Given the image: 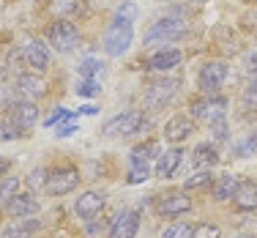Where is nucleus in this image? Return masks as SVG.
Listing matches in <instances>:
<instances>
[{
	"label": "nucleus",
	"instance_id": "obj_22",
	"mask_svg": "<svg viewBox=\"0 0 257 238\" xmlns=\"http://www.w3.org/2000/svg\"><path fill=\"white\" fill-rule=\"evenodd\" d=\"M235 189H238V175L224 173V175H219V178L213 181L211 194H213V200H219V203H222V200H232Z\"/></svg>",
	"mask_w": 257,
	"mask_h": 238
},
{
	"label": "nucleus",
	"instance_id": "obj_19",
	"mask_svg": "<svg viewBox=\"0 0 257 238\" xmlns=\"http://www.w3.org/2000/svg\"><path fill=\"white\" fill-rule=\"evenodd\" d=\"M17 85H20V93L25 96V99H30V101L41 99V96L47 93V82L36 74V71H33V74H20Z\"/></svg>",
	"mask_w": 257,
	"mask_h": 238
},
{
	"label": "nucleus",
	"instance_id": "obj_3",
	"mask_svg": "<svg viewBox=\"0 0 257 238\" xmlns=\"http://www.w3.org/2000/svg\"><path fill=\"white\" fill-rule=\"evenodd\" d=\"M143 126H148L145 115L140 109H128V112H120L115 118H109L101 126V134H107V137H128V134L143 132Z\"/></svg>",
	"mask_w": 257,
	"mask_h": 238
},
{
	"label": "nucleus",
	"instance_id": "obj_23",
	"mask_svg": "<svg viewBox=\"0 0 257 238\" xmlns=\"http://www.w3.org/2000/svg\"><path fill=\"white\" fill-rule=\"evenodd\" d=\"M77 71H79V77H85V79H99V77H104V63L99 58H82L77 66Z\"/></svg>",
	"mask_w": 257,
	"mask_h": 238
},
{
	"label": "nucleus",
	"instance_id": "obj_36",
	"mask_svg": "<svg viewBox=\"0 0 257 238\" xmlns=\"http://www.w3.org/2000/svg\"><path fill=\"white\" fill-rule=\"evenodd\" d=\"M243 101L257 107V77H252V79H249V85L243 88Z\"/></svg>",
	"mask_w": 257,
	"mask_h": 238
},
{
	"label": "nucleus",
	"instance_id": "obj_25",
	"mask_svg": "<svg viewBox=\"0 0 257 238\" xmlns=\"http://www.w3.org/2000/svg\"><path fill=\"white\" fill-rule=\"evenodd\" d=\"M74 93L82 96V99H96V96L101 93V85H99V79H85V77H79L77 85H74Z\"/></svg>",
	"mask_w": 257,
	"mask_h": 238
},
{
	"label": "nucleus",
	"instance_id": "obj_21",
	"mask_svg": "<svg viewBox=\"0 0 257 238\" xmlns=\"http://www.w3.org/2000/svg\"><path fill=\"white\" fill-rule=\"evenodd\" d=\"M192 164H194L197 170H211V167H216V164H219V151H216V145L200 143L197 148H194V154H192Z\"/></svg>",
	"mask_w": 257,
	"mask_h": 238
},
{
	"label": "nucleus",
	"instance_id": "obj_8",
	"mask_svg": "<svg viewBox=\"0 0 257 238\" xmlns=\"http://www.w3.org/2000/svg\"><path fill=\"white\" fill-rule=\"evenodd\" d=\"M79 186V170L74 167H58L47 175L44 189L52 194V197H60V194H69Z\"/></svg>",
	"mask_w": 257,
	"mask_h": 238
},
{
	"label": "nucleus",
	"instance_id": "obj_1",
	"mask_svg": "<svg viewBox=\"0 0 257 238\" xmlns=\"http://www.w3.org/2000/svg\"><path fill=\"white\" fill-rule=\"evenodd\" d=\"M186 30H189V22L183 20V17H164V20H159L148 28V33H145L143 41H145V47L173 44L181 36H186Z\"/></svg>",
	"mask_w": 257,
	"mask_h": 238
},
{
	"label": "nucleus",
	"instance_id": "obj_11",
	"mask_svg": "<svg viewBox=\"0 0 257 238\" xmlns=\"http://www.w3.org/2000/svg\"><path fill=\"white\" fill-rule=\"evenodd\" d=\"M22 58H25V63L30 66L33 71H47L50 69V50H47V44L44 41H39V39H30L22 44Z\"/></svg>",
	"mask_w": 257,
	"mask_h": 238
},
{
	"label": "nucleus",
	"instance_id": "obj_32",
	"mask_svg": "<svg viewBox=\"0 0 257 238\" xmlns=\"http://www.w3.org/2000/svg\"><path fill=\"white\" fill-rule=\"evenodd\" d=\"M22 134V129L14 124L11 118H6V121H0V140H17Z\"/></svg>",
	"mask_w": 257,
	"mask_h": 238
},
{
	"label": "nucleus",
	"instance_id": "obj_18",
	"mask_svg": "<svg viewBox=\"0 0 257 238\" xmlns=\"http://www.w3.org/2000/svg\"><path fill=\"white\" fill-rule=\"evenodd\" d=\"M232 205L238 211H257V184L252 178L238 181V189L232 194Z\"/></svg>",
	"mask_w": 257,
	"mask_h": 238
},
{
	"label": "nucleus",
	"instance_id": "obj_6",
	"mask_svg": "<svg viewBox=\"0 0 257 238\" xmlns=\"http://www.w3.org/2000/svg\"><path fill=\"white\" fill-rule=\"evenodd\" d=\"M227 112V99L224 96H203V99H194L192 101V118L194 121H203V124H213V121L224 118Z\"/></svg>",
	"mask_w": 257,
	"mask_h": 238
},
{
	"label": "nucleus",
	"instance_id": "obj_42",
	"mask_svg": "<svg viewBox=\"0 0 257 238\" xmlns=\"http://www.w3.org/2000/svg\"><path fill=\"white\" fill-rule=\"evenodd\" d=\"M9 167H11V162H9V159H0V175H3V173H9Z\"/></svg>",
	"mask_w": 257,
	"mask_h": 238
},
{
	"label": "nucleus",
	"instance_id": "obj_4",
	"mask_svg": "<svg viewBox=\"0 0 257 238\" xmlns=\"http://www.w3.org/2000/svg\"><path fill=\"white\" fill-rule=\"evenodd\" d=\"M230 77V66L224 63V60H208L203 63V69H200L197 74V88L203 90L205 96H213L222 90V85L227 82Z\"/></svg>",
	"mask_w": 257,
	"mask_h": 238
},
{
	"label": "nucleus",
	"instance_id": "obj_30",
	"mask_svg": "<svg viewBox=\"0 0 257 238\" xmlns=\"http://www.w3.org/2000/svg\"><path fill=\"white\" fill-rule=\"evenodd\" d=\"M17 192H20V178H17V175H6V181L0 184V203L14 197Z\"/></svg>",
	"mask_w": 257,
	"mask_h": 238
},
{
	"label": "nucleus",
	"instance_id": "obj_35",
	"mask_svg": "<svg viewBox=\"0 0 257 238\" xmlns=\"http://www.w3.org/2000/svg\"><path fill=\"white\" fill-rule=\"evenodd\" d=\"M30 224H14V227H9L0 238H36V235H30Z\"/></svg>",
	"mask_w": 257,
	"mask_h": 238
},
{
	"label": "nucleus",
	"instance_id": "obj_43",
	"mask_svg": "<svg viewBox=\"0 0 257 238\" xmlns=\"http://www.w3.org/2000/svg\"><path fill=\"white\" fill-rule=\"evenodd\" d=\"M3 79H6V69L0 66V82H3Z\"/></svg>",
	"mask_w": 257,
	"mask_h": 238
},
{
	"label": "nucleus",
	"instance_id": "obj_29",
	"mask_svg": "<svg viewBox=\"0 0 257 238\" xmlns=\"http://www.w3.org/2000/svg\"><path fill=\"white\" fill-rule=\"evenodd\" d=\"M192 235V224L186 222H175V224H167L162 230V238H189Z\"/></svg>",
	"mask_w": 257,
	"mask_h": 238
},
{
	"label": "nucleus",
	"instance_id": "obj_24",
	"mask_svg": "<svg viewBox=\"0 0 257 238\" xmlns=\"http://www.w3.org/2000/svg\"><path fill=\"white\" fill-rule=\"evenodd\" d=\"M159 154H162V148H159L156 140H145V143H140V145H134V148H132V156L145 159V162H156Z\"/></svg>",
	"mask_w": 257,
	"mask_h": 238
},
{
	"label": "nucleus",
	"instance_id": "obj_31",
	"mask_svg": "<svg viewBox=\"0 0 257 238\" xmlns=\"http://www.w3.org/2000/svg\"><path fill=\"white\" fill-rule=\"evenodd\" d=\"M235 154L238 156H257V134H249L241 143H235Z\"/></svg>",
	"mask_w": 257,
	"mask_h": 238
},
{
	"label": "nucleus",
	"instance_id": "obj_34",
	"mask_svg": "<svg viewBox=\"0 0 257 238\" xmlns=\"http://www.w3.org/2000/svg\"><path fill=\"white\" fill-rule=\"evenodd\" d=\"M205 184H211V170H197V173L186 181V189H200Z\"/></svg>",
	"mask_w": 257,
	"mask_h": 238
},
{
	"label": "nucleus",
	"instance_id": "obj_26",
	"mask_svg": "<svg viewBox=\"0 0 257 238\" xmlns=\"http://www.w3.org/2000/svg\"><path fill=\"white\" fill-rule=\"evenodd\" d=\"M189 238H222V227L213 222H200L192 224V235Z\"/></svg>",
	"mask_w": 257,
	"mask_h": 238
},
{
	"label": "nucleus",
	"instance_id": "obj_13",
	"mask_svg": "<svg viewBox=\"0 0 257 238\" xmlns=\"http://www.w3.org/2000/svg\"><path fill=\"white\" fill-rule=\"evenodd\" d=\"M181 50H175V47H164V50L154 52L148 60H145V69L148 71H159V74H167V71L178 69L181 66Z\"/></svg>",
	"mask_w": 257,
	"mask_h": 238
},
{
	"label": "nucleus",
	"instance_id": "obj_27",
	"mask_svg": "<svg viewBox=\"0 0 257 238\" xmlns=\"http://www.w3.org/2000/svg\"><path fill=\"white\" fill-rule=\"evenodd\" d=\"M137 14H140L137 6H134L132 0H126L123 6H118V11H115L112 20H115V22H128V25H134V22H137Z\"/></svg>",
	"mask_w": 257,
	"mask_h": 238
},
{
	"label": "nucleus",
	"instance_id": "obj_7",
	"mask_svg": "<svg viewBox=\"0 0 257 238\" xmlns=\"http://www.w3.org/2000/svg\"><path fill=\"white\" fill-rule=\"evenodd\" d=\"M178 79H156L154 85H148L145 88V96H143V107L145 109H162L167 104L170 99H173L175 93H178Z\"/></svg>",
	"mask_w": 257,
	"mask_h": 238
},
{
	"label": "nucleus",
	"instance_id": "obj_15",
	"mask_svg": "<svg viewBox=\"0 0 257 238\" xmlns=\"http://www.w3.org/2000/svg\"><path fill=\"white\" fill-rule=\"evenodd\" d=\"M181 162H183V151L181 148L162 151V154L156 156V162H154V175L156 178H173V175L178 173Z\"/></svg>",
	"mask_w": 257,
	"mask_h": 238
},
{
	"label": "nucleus",
	"instance_id": "obj_28",
	"mask_svg": "<svg viewBox=\"0 0 257 238\" xmlns=\"http://www.w3.org/2000/svg\"><path fill=\"white\" fill-rule=\"evenodd\" d=\"M79 9H82V3H79V0H52L55 17H71V14H77Z\"/></svg>",
	"mask_w": 257,
	"mask_h": 238
},
{
	"label": "nucleus",
	"instance_id": "obj_12",
	"mask_svg": "<svg viewBox=\"0 0 257 238\" xmlns=\"http://www.w3.org/2000/svg\"><path fill=\"white\" fill-rule=\"evenodd\" d=\"M140 230V213L132 208H123L115 213L112 224H109V238H134Z\"/></svg>",
	"mask_w": 257,
	"mask_h": 238
},
{
	"label": "nucleus",
	"instance_id": "obj_45",
	"mask_svg": "<svg viewBox=\"0 0 257 238\" xmlns=\"http://www.w3.org/2000/svg\"><path fill=\"white\" fill-rule=\"evenodd\" d=\"M192 3H205V0H192Z\"/></svg>",
	"mask_w": 257,
	"mask_h": 238
},
{
	"label": "nucleus",
	"instance_id": "obj_41",
	"mask_svg": "<svg viewBox=\"0 0 257 238\" xmlns=\"http://www.w3.org/2000/svg\"><path fill=\"white\" fill-rule=\"evenodd\" d=\"M79 112H82V115H96L99 109H96L93 104H85V107H79Z\"/></svg>",
	"mask_w": 257,
	"mask_h": 238
},
{
	"label": "nucleus",
	"instance_id": "obj_38",
	"mask_svg": "<svg viewBox=\"0 0 257 238\" xmlns=\"http://www.w3.org/2000/svg\"><path fill=\"white\" fill-rule=\"evenodd\" d=\"M211 132H213V137H216V140H227V121H224V118L213 121Z\"/></svg>",
	"mask_w": 257,
	"mask_h": 238
},
{
	"label": "nucleus",
	"instance_id": "obj_14",
	"mask_svg": "<svg viewBox=\"0 0 257 238\" xmlns=\"http://www.w3.org/2000/svg\"><path fill=\"white\" fill-rule=\"evenodd\" d=\"M11 112H9V118L14 121L17 126H20L22 132H28V129H33L36 124H39V107H36V101H14V104L9 107Z\"/></svg>",
	"mask_w": 257,
	"mask_h": 238
},
{
	"label": "nucleus",
	"instance_id": "obj_16",
	"mask_svg": "<svg viewBox=\"0 0 257 238\" xmlns=\"http://www.w3.org/2000/svg\"><path fill=\"white\" fill-rule=\"evenodd\" d=\"M6 211H9V216H14V219H28V216H33V213L39 211V203H36L33 194L17 192L14 197L6 200Z\"/></svg>",
	"mask_w": 257,
	"mask_h": 238
},
{
	"label": "nucleus",
	"instance_id": "obj_5",
	"mask_svg": "<svg viewBox=\"0 0 257 238\" xmlns=\"http://www.w3.org/2000/svg\"><path fill=\"white\" fill-rule=\"evenodd\" d=\"M47 41L52 44V50L58 52H71L79 44V30L74 22L69 20H55L50 28H47Z\"/></svg>",
	"mask_w": 257,
	"mask_h": 238
},
{
	"label": "nucleus",
	"instance_id": "obj_33",
	"mask_svg": "<svg viewBox=\"0 0 257 238\" xmlns=\"http://www.w3.org/2000/svg\"><path fill=\"white\" fill-rule=\"evenodd\" d=\"M71 115H74L71 109H66V107H55V112L44 121V126H50V129H52V126H60V124H66V121H69Z\"/></svg>",
	"mask_w": 257,
	"mask_h": 238
},
{
	"label": "nucleus",
	"instance_id": "obj_10",
	"mask_svg": "<svg viewBox=\"0 0 257 238\" xmlns=\"http://www.w3.org/2000/svg\"><path fill=\"white\" fill-rule=\"evenodd\" d=\"M107 205V194L99 192V189H90V192H82L77 197L74 203V211L79 219H85V222H90V219L96 216V213H101V208Z\"/></svg>",
	"mask_w": 257,
	"mask_h": 238
},
{
	"label": "nucleus",
	"instance_id": "obj_2",
	"mask_svg": "<svg viewBox=\"0 0 257 238\" xmlns=\"http://www.w3.org/2000/svg\"><path fill=\"white\" fill-rule=\"evenodd\" d=\"M134 41V25H128V22H109L107 30H104V52L109 55V58H120L128 47H132Z\"/></svg>",
	"mask_w": 257,
	"mask_h": 238
},
{
	"label": "nucleus",
	"instance_id": "obj_37",
	"mask_svg": "<svg viewBox=\"0 0 257 238\" xmlns=\"http://www.w3.org/2000/svg\"><path fill=\"white\" fill-rule=\"evenodd\" d=\"M28 184L33 186V189H41V186H44V184H47V173H44V167H36L33 173H30Z\"/></svg>",
	"mask_w": 257,
	"mask_h": 238
},
{
	"label": "nucleus",
	"instance_id": "obj_39",
	"mask_svg": "<svg viewBox=\"0 0 257 238\" xmlns=\"http://www.w3.org/2000/svg\"><path fill=\"white\" fill-rule=\"evenodd\" d=\"M246 71L252 77H257V50H252V52L246 55Z\"/></svg>",
	"mask_w": 257,
	"mask_h": 238
},
{
	"label": "nucleus",
	"instance_id": "obj_44",
	"mask_svg": "<svg viewBox=\"0 0 257 238\" xmlns=\"http://www.w3.org/2000/svg\"><path fill=\"white\" fill-rule=\"evenodd\" d=\"M232 238H252V235H246V233H241V235H232Z\"/></svg>",
	"mask_w": 257,
	"mask_h": 238
},
{
	"label": "nucleus",
	"instance_id": "obj_9",
	"mask_svg": "<svg viewBox=\"0 0 257 238\" xmlns=\"http://www.w3.org/2000/svg\"><path fill=\"white\" fill-rule=\"evenodd\" d=\"M189 208H192V197L183 192H167V194H159L156 200V211L162 213V216H183V213H189Z\"/></svg>",
	"mask_w": 257,
	"mask_h": 238
},
{
	"label": "nucleus",
	"instance_id": "obj_20",
	"mask_svg": "<svg viewBox=\"0 0 257 238\" xmlns=\"http://www.w3.org/2000/svg\"><path fill=\"white\" fill-rule=\"evenodd\" d=\"M154 175V170H151V162H145V159H137L128 154V170H126V181L132 186L137 184H145V181Z\"/></svg>",
	"mask_w": 257,
	"mask_h": 238
},
{
	"label": "nucleus",
	"instance_id": "obj_17",
	"mask_svg": "<svg viewBox=\"0 0 257 238\" xmlns=\"http://www.w3.org/2000/svg\"><path fill=\"white\" fill-rule=\"evenodd\" d=\"M192 132H194V118H189V115H175V118H170L167 126H164V140H167V143H183V140H189Z\"/></svg>",
	"mask_w": 257,
	"mask_h": 238
},
{
	"label": "nucleus",
	"instance_id": "obj_46",
	"mask_svg": "<svg viewBox=\"0 0 257 238\" xmlns=\"http://www.w3.org/2000/svg\"><path fill=\"white\" fill-rule=\"evenodd\" d=\"M0 9H3V3H0Z\"/></svg>",
	"mask_w": 257,
	"mask_h": 238
},
{
	"label": "nucleus",
	"instance_id": "obj_40",
	"mask_svg": "<svg viewBox=\"0 0 257 238\" xmlns=\"http://www.w3.org/2000/svg\"><path fill=\"white\" fill-rule=\"evenodd\" d=\"M74 132H77V124H60L55 134H58V137H71Z\"/></svg>",
	"mask_w": 257,
	"mask_h": 238
}]
</instances>
